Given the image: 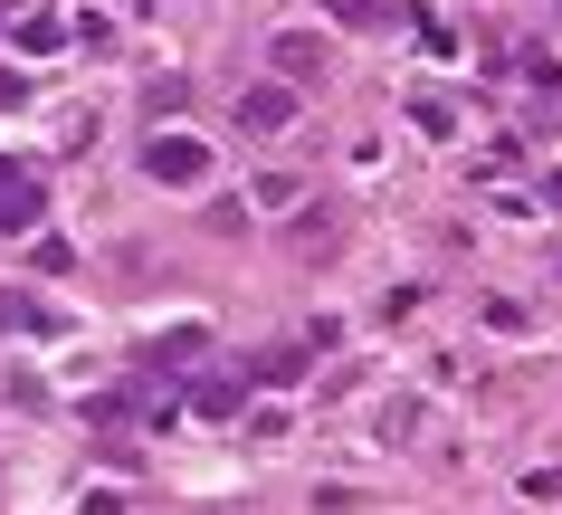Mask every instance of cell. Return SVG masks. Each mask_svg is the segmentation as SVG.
I'll return each instance as SVG.
<instances>
[{
    "mask_svg": "<svg viewBox=\"0 0 562 515\" xmlns=\"http://www.w3.org/2000/svg\"><path fill=\"white\" fill-rule=\"evenodd\" d=\"M334 229H344V220H334L325 201H315V211H296V220H286V239H296L305 258H325V248H334Z\"/></svg>",
    "mask_w": 562,
    "mask_h": 515,
    "instance_id": "5b68a950",
    "label": "cell"
},
{
    "mask_svg": "<svg viewBox=\"0 0 562 515\" xmlns=\"http://www.w3.org/2000/svg\"><path fill=\"white\" fill-rule=\"evenodd\" d=\"M334 20H353V30H382V20H391V0H334Z\"/></svg>",
    "mask_w": 562,
    "mask_h": 515,
    "instance_id": "8fae6325",
    "label": "cell"
},
{
    "mask_svg": "<svg viewBox=\"0 0 562 515\" xmlns=\"http://www.w3.org/2000/svg\"><path fill=\"white\" fill-rule=\"evenodd\" d=\"M0 325H20V334H48L58 315H48V305H30V296H0Z\"/></svg>",
    "mask_w": 562,
    "mask_h": 515,
    "instance_id": "9c48e42d",
    "label": "cell"
},
{
    "mask_svg": "<svg viewBox=\"0 0 562 515\" xmlns=\"http://www.w3.org/2000/svg\"><path fill=\"white\" fill-rule=\"evenodd\" d=\"M553 201H562V172H553Z\"/></svg>",
    "mask_w": 562,
    "mask_h": 515,
    "instance_id": "7c38bea8",
    "label": "cell"
},
{
    "mask_svg": "<svg viewBox=\"0 0 562 515\" xmlns=\"http://www.w3.org/2000/svg\"><path fill=\"white\" fill-rule=\"evenodd\" d=\"M144 172H153V182H201V172H210V144H201V134H153V144H144Z\"/></svg>",
    "mask_w": 562,
    "mask_h": 515,
    "instance_id": "6da1fadb",
    "label": "cell"
},
{
    "mask_svg": "<svg viewBox=\"0 0 562 515\" xmlns=\"http://www.w3.org/2000/svg\"><path fill=\"white\" fill-rule=\"evenodd\" d=\"M38 211V182H20V172H0V239H20Z\"/></svg>",
    "mask_w": 562,
    "mask_h": 515,
    "instance_id": "277c9868",
    "label": "cell"
},
{
    "mask_svg": "<svg viewBox=\"0 0 562 515\" xmlns=\"http://www.w3.org/2000/svg\"><path fill=\"white\" fill-rule=\"evenodd\" d=\"M248 382H277V392H286V382H305V354H258Z\"/></svg>",
    "mask_w": 562,
    "mask_h": 515,
    "instance_id": "ba28073f",
    "label": "cell"
},
{
    "mask_svg": "<svg viewBox=\"0 0 562 515\" xmlns=\"http://www.w3.org/2000/svg\"><path fill=\"white\" fill-rule=\"evenodd\" d=\"M20 48H30V58H58V48H67V20H58V10H30V20H20Z\"/></svg>",
    "mask_w": 562,
    "mask_h": 515,
    "instance_id": "8992f818",
    "label": "cell"
},
{
    "mask_svg": "<svg viewBox=\"0 0 562 515\" xmlns=\"http://www.w3.org/2000/svg\"><path fill=\"white\" fill-rule=\"evenodd\" d=\"M238 124H248V134H286V124H296V87H286V77L248 87L238 96Z\"/></svg>",
    "mask_w": 562,
    "mask_h": 515,
    "instance_id": "7a4b0ae2",
    "label": "cell"
},
{
    "mask_svg": "<svg viewBox=\"0 0 562 515\" xmlns=\"http://www.w3.org/2000/svg\"><path fill=\"white\" fill-rule=\"evenodd\" d=\"M411 124H419V134H458V105H448V96H429V87H419V96H411Z\"/></svg>",
    "mask_w": 562,
    "mask_h": 515,
    "instance_id": "52a82bcc",
    "label": "cell"
},
{
    "mask_svg": "<svg viewBox=\"0 0 562 515\" xmlns=\"http://www.w3.org/2000/svg\"><path fill=\"white\" fill-rule=\"evenodd\" d=\"M191 411H210V421H229V411H238V382H201V392H191Z\"/></svg>",
    "mask_w": 562,
    "mask_h": 515,
    "instance_id": "30bf717a",
    "label": "cell"
},
{
    "mask_svg": "<svg viewBox=\"0 0 562 515\" xmlns=\"http://www.w3.org/2000/svg\"><path fill=\"white\" fill-rule=\"evenodd\" d=\"M267 58H277V77H286V87H315V77H325V38H315V30H277V48H267Z\"/></svg>",
    "mask_w": 562,
    "mask_h": 515,
    "instance_id": "3957f363",
    "label": "cell"
}]
</instances>
